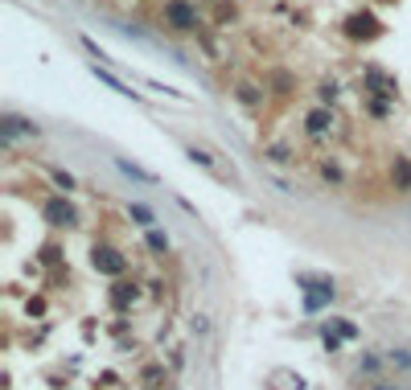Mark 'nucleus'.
I'll use <instances>...</instances> for the list:
<instances>
[{
    "label": "nucleus",
    "mask_w": 411,
    "mask_h": 390,
    "mask_svg": "<svg viewBox=\"0 0 411 390\" xmlns=\"http://www.w3.org/2000/svg\"><path fill=\"white\" fill-rule=\"evenodd\" d=\"M346 37H354V41H375V37H383V21H379L375 12L358 8V12L346 16Z\"/></svg>",
    "instance_id": "obj_3"
},
{
    "label": "nucleus",
    "mask_w": 411,
    "mask_h": 390,
    "mask_svg": "<svg viewBox=\"0 0 411 390\" xmlns=\"http://www.w3.org/2000/svg\"><path fill=\"white\" fill-rule=\"evenodd\" d=\"M272 390H305V378L301 374H292V370H272Z\"/></svg>",
    "instance_id": "obj_13"
},
{
    "label": "nucleus",
    "mask_w": 411,
    "mask_h": 390,
    "mask_svg": "<svg viewBox=\"0 0 411 390\" xmlns=\"http://www.w3.org/2000/svg\"><path fill=\"white\" fill-rule=\"evenodd\" d=\"M41 218H45L54 230H70V226H78V210H74L70 197H49V202L41 206Z\"/></svg>",
    "instance_id": "obj_4"
},
{
    "label": "nucleus",
    "mask_w": 411,
    "mask_h": 390,
    "mask_svg": "<svg viewBox=\"0 0 411 390\" xmlns=\"http://www.w3.org/2000/svg\"><path fill=\"white\" fill-rule=\"evenodd\" d=\"M144 243H148V251H152V255H169V247H173L165 230H148V234H144Z\"/></svg>",
    "instance_id": "obj_15"
},
{
    "label": "nucleus",
    "mask_w": 411,
    "mask_h": 390,
    "mask_svg": "<svg viewBox=\"0 0 411 390\" xmlns=\"http://www.w3.org/2000/svg\"><path fill=\"white\" fill-rule=\"evenodd\" d=\"M239 103H247V107H259V103H263V95H259V86H251V82H243V86H239Z\"/></svg>",
    "instance_id": "obj_18"
},
{
    "label": "nucleus",
    "mask_w": 411,
    "mask_h": 390,
    "mask_svg": "<svg viewBox=\"0 0 411 390\" xmlns=\"http://www.w3.org/2000/svg\"><path fill=\"white\" fill-rule=\"evenodd\" d=\"M371 390H387V387H371Z\"/></svg>",
    "instance_id": "obj_27"
},
{
    "label": "nucleus",
    "mask_w": 411,
    "mask_h": 390,
    "mask_svg": "<svg viewBox=\"0 0 411 390\" xmlns=\"http://www.w3.org/2000/svg\"><path fill=\"white\" fill-rule=\"evenodd\" d=\"M115 169H119L124 177H132V181H144V185H156V177H152L148 169H140L136 160H124V156H115Z\"/></svg>",
    "instance_id": "obj_12"
},
{
    "label": "nucleus",
    "mask_w": 411,
    "mask_h": 390,
    "mask_svg": "<svg viewBox=\"0 0 411 390\" xmlns=\"http://www.w3.org/2000/svg\"><path fill=\"white\" fill-rule=\"evenodd\" d=\"M321 177H325V181H333V185H342V181H346V173H342L333 160H321Z\"/></svg>",
    "instance_id": "obj_19"
},
{
    "label": "nucleus",
    "mask_w": 411,
    "mask_h": 390,
    "mask_svg": "<svg viewBox=\"0 0 411 390\" xmlns=\"http://www.w3.org/2000/svg\"><path fill=\"white\" fill-rule=\"evenodd\" d=\"M54 185H58V189H62V197H66V193L74 189V177H70V173H62V169H54Z\"/></svg>",
    "instance_id": "obj_21"
},
{
    "label": "nucleus",
    "mask_w": 411,
    "mask_h": 390,
    "mask_svg": "<svg viewBox=\"0 0 411 390\" xmlns=\"http://www.w3.org/2000/svg\"><path fill=\"white\" fill-rule=\"evenodd\" d=\"M276 86H280V95H288V86H292V78H288V74H276Z\"/></svg>",
    "instance_id": "obj_26"
},
{
    "label": "nucleus",
    "mask_w": 411,
    "mask_h": 390,
    "mask_svg": "<svg viewBox=\"0 0 411 390\" xmlns=\"http://www.w3.org/2000/svg\"><path fill=\"white\" fill-rule=\"evenodd\" d=\"M128 218H132L136 226H144V230H152V222H156V218H152V210H148V206H140V202H132V206H128Z\"/></svg>",
    "instance_id": "obj_14"
},
{
    "label": "nucleus",
    "mask_w": 411,
    "mask_h": 390,
    "mask_svg": "<svg viewBox=\"0 0 411 390\" xmlns=\"http://www.w3.org/2000/svg\"><path fill=\"white\" fill-rule=\"evenodd\" d=\"M305 132H309V140H325V136H333V132H338L333 111H329V107H313V111L305 115Z\"/></svg>",
    "instance_id": "obj_7"
},
{
    "label": "nucleus",
    "mask_w": 411,
    "mask_h": 390,
    "mask_svg": "<svg viewBox=\"0 0 411 390\" xmlns=\"http://www.w3.org/2000/svg\"><path fill=\"white\" fill-rule=\"evenodd\" d=\"M362 370H366V374H379V370H383V362H379V358H362Z\"/></svg>",
    "instance_id": "obj_25"
},
{
    "label": "nucleus",
    "mask_w": 411,
    "mask_h": 390,
    "mask_svg": "<svg viewBox=\"0 0 411 390\" xmlns=\"http://www.w3.org/2000/svg\"><path fill=\"white\" fill-rule=\"evenodd\" d=\"M321 99L333 103V99H338V82H321Z\"/></svg>",
    "instance_id": "obj_24"
},
{
    "label": "nucleus",
    "mask_w": 411,
    "mask_h": 390,
    "mask_svg": "<svg viewBox=\"0 0 411 390\" xmlns=\"http://www.w3.org/2000/svg\"><path fill=\"white\" fill-rule=\"evenodd\" d=\"M296 284L305 288V308H309V313H317L325 300H333V280H325V276H305V271H301Z\"/></svg>",
    "instance_id": "obj_5"
},
{
    "label": "nucleus",
    "mask_w": 411,
    "mask_h": 390,
    "mask_svg": "<svg viewBox=\"0 0 411 390\" xmlns=\"http://www.w3.org/2000/svg\"><path fill=\"white\" fill-rule=\"evenodd\" d=\"M161 21H165L173 33H193V29L202 25L193 0H165V4H161Z\"/></svg>",
    "instance_id": "obj_1"
},
{
    "label": "nucleus",
    "mask_w": 411,
    "mask_h": 390,
    "mask_svg": "<svg viewBox=\"0 0 411 390\" xmlns=\"http://www.w3.org/2000/svg\"><path fill=\"white\" fill-rule=\"evenodd\" d=\"M387 362H391V366H399V370H411V354H408V350H391V354H387Z\"/></svg>",
    "instance_id": "obj_20"
},
{
    "label": "nucleus",
    "mask_w": 411,
    "mask_h": 390,
    "mask_svg": "<svg viewBox=\"0 0 411 390\" xmlns=\"http://www.w3.org/2000/svg\"><path fill=\"white\" fill-rule=\"evenodd\" d=\"M321 329H329V333H333V337H342V341H354V337H358V329H354L350 321H325Z\"/></svg>",
    "instance_id": "obj_16"
},
{
    "label": "nucleus",
    "mask_w": 411,
    "mask_h": 390,
    "mask_svg": "<svg viewBox=\"0 0 411 390\" xmlns=\"http://www.w3.org/2000/svg\"><path fill=\"white\" fill-rule=\"evenodd\" d=\"M82 49H86L91 58H99V66H107V62H111V58H107V53H103V49H99V45L91 41V37H82Z\"/></svg>",
    "instance_id": "obj_22"
},
{
    "label": "nucleus",
    "mask_w": 411,
    "mask_h": 390,
    "mask_svg": "<svg viewBox=\"0 0 411 390\" xmlns=\"http://www.w3.org/2000/svg\"><path fill=\"white\" fill-rule=\"evenodd\" d=\"M263 156H268V160H272V164H292V160H296V156H292V148H288V144H272V148H268V152H263Z\"/></svg>",
    "instance_id": "obj_17"
},
{
    "label": "nucleus",
    "mask_w": 411,
    "mask_h": 390,
    "mask_svg": "<svg viewBox=\"0 0 411 390\" xmlns=\"http://www.w3.org/2000/svg\"><path fill=\"white\" fill-rule=\"evenodd\" d=\"M189 160H193V164H202V169H214V160H210L202 148H189Z\"/></svg>",
    "instance_id": "obj_23"
},
{
    "label": "nucleus",
    "mask_w": 411,
    "mask_h": 390,
    "mask_svg": "<svg viewBox=\"0 0 411 390\" xmlns=\"http://www.w3.org/2000/svg\"><path fill=\"white\" fill-rule=\"evenodd\" d=\"M0 136L12 144L16 136H37V123H29V119H21V115H4V119H0Z\"/></svg>",
    "instance_id": "obj_9"
},
{
    "label": "nucleus",
    "mask_w": 411,
    "mask_h": 390,
    "mask_svg": "<svg viewBox=\"0 0 411 390\" xmlns=\"http://www.w3.org/2000/svg\"><path fill=\"white\" fill-rule=\"evenodd\" d=\"M91 267L99 271V276H124L128 271V255L119 251V247H111V243H95L91 247Z\"/></svg>",
    "instance_id": "obj_2"
},
{
    "label": "nucleus",
    "mask_w": 411,
    "mask_h": 390,
    "mask_svg": "<svg viewBox=\"0 0 411 390\" xmlns=\"http://www.w3.org/2000/svg\"><path fill=\"white\" fill-rule=\"evenodd\" d=\"M91 74H95V78H99V82H103L107 90H115L119 99H132V103H140V90H132V86H128V82H124V78H119L115 70H107V66L91 62Z\"/></svg>",
    "instance_id": "obj_8"
},
{
    "label": "nucleus",
    "mask_w": 411,
    "mask_h": 390,
    "mask_svg": "<svg viewBox=\"0 0 411 390\" xmlns=\"http://www.w3.org/2000/svg\"><path fill=\"white\" fill-rule=\"evenodd\" d=\"M362 82H366V90H371L375 99H395V95H399V82H395L387 70H379V66H366V70H362Z\"/></svg>",
    "instance_id": "obj_6"
},
{
    "label": "nucleus",
    "mask_w": 411,
    "mask_h": 390,
    "mask_svg": "<svg viewBox=\"0 0 411 390\" xmlns=\"http://www.w3.org/2000/svg\"><path fill=\"white\" fill-rule=\"evenodd\" d=\"M136 300H140V288H136V284H128V280H119V284L111 288V304H115L119 313H128V308H132Z\"/></svg>",
    "instance_id": "obj_10"
},
{
    "label": "nucleus",
    "mask_w": 411,
    "mask_h": 390,
    "mask_svg": "<svg viewBox=\"0 0 411 390\" xmlns=\"http://www.w3.org/2000/svg\"><path fill=\"white\" fill-rule=\"evenodd\" d=\"M391 185H395L399 193H411V160L408 156H395V160H391Z\"/></svg>",
    "instance_id": "obj_11"
}]
</instances>
